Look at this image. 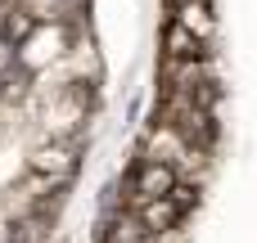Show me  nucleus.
<instances>
[{"label": "nucleus", "mask_w": 257, "mask_h": 243, "mask_svg": "<svg viewBox=\"0 0 257 243\" xmlns=\"http://www.w3.org/2000/svg\"><path fill=\"white\" fill-rule=\"evenodd\" d=\"M176 23L190 27L199 41H212V9H208V0H185V5H176Z\"/></svg>", "instance_id": "obj_3"}, {"label": "nucleus", "mask_w": 257, "mask_h": 243, "mask_svg": "<svg viewBox=\"0 0 257 243\" xmlns=\"http://www.w3.org/2000/svg\"><path fill=\"white\" fill-rule=\"evenodd\" d=\"M172 5H185V0H172Z\"/></svg>", "instance_id": "obj_4"}, {"label": "nucleus", "mask_w": 257, "mask_h": 243, "mask_svg": "<svg viewBox=\"0 0 257 243\" xmlns=\"http://www.w3.org/2000/svg\"><path fill=\"white\" fill-rule=\"evenodd\" d=\"M172 185H176V171H172L167 162H158V158H145V167L136 171L131 198H136V203H145V198H158V194H167Z\"/></svg>", "instance_id": "obj_1"}, {"label": "nucleus", "mask_w": 257, "mask_h": 243, "mask_svg": "<svg viewBox=\"0 0 257 243\" xmlns=\"http://www.w3.org/2000/svg\"><path fill=\"white\" fill-rule=\"evenodd\" d=\"M163 50H167V59H203V54H208V41H199L190 27L172 23L167 36H163Z\"/></svg>", "instance_id": "obj_2"}]
</instances>
